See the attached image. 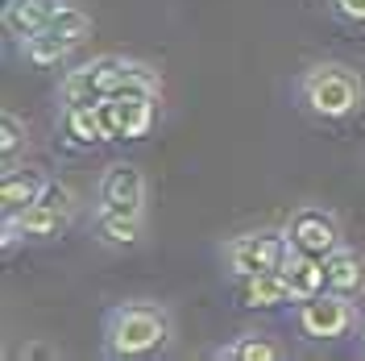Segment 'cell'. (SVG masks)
I'll return each instance as SVG.
<instances>
[{"label": "cell", "instance_id": "12", "mask_svg": "<svg viewBox=\"0 0 365 361\" xmlns=\"http://www.w3.org/2000/svg\"><path fill=\"white\" fill-rule=\"evenodd\" d=\"M46 187V175L42 171H29V166H9L4 175H0V212L4 216H17L21 208L42 195Z\"/></svg>", "mask_w": 365, "mask_h": 361}, {"label": "cell", "instance_id": "6", "mask_svg": "<svg viewBox=\"0 0 365 361\" xmlns=\"http://www.w3.org/2000/svg\"><path fill=\"white\" fill-rule=\"evenodd\" d=\"M96 116H100L104 141H137V137H145L154 129L158 91H120V96H104V100H96Z\"/></svg>", "mask_w": 365, "mask_h": 361}, {"label": "cell", "instance_id": "5", "mask_svg": "<svg viewBox=\"0 0 365 361\" xmlns=\"http://www.w3.org/2000/svg\"><path fill=\"white\" fill-rule=\"evenodd\" d=\"M357 303L349 295L319 291L307 299H295V328L303 340H341L357 328Z\"/></svg>", "mask_w": 365, "mask_h": 361}, {"label": "cell", "instance_id": "10", "mask_svg": "<svg viewBox=\"0 0 365 361\" xmlns=\"http://www.w3.org/2000/svg\"><path fill=\"white\" fill-rule=\"evenodd\" d=\"M237 303H241V307H253V312L295 303V291H291V278H287V270H266V274L237 278Z\"/></svg>", "mask_w": 365, "mask_h": 361}, {"label": "cell", "instance_id": "18", "mask_svg": "<svg viewBox=\"0 0 365 361\" xmlns=\"http://www.w3.org/2000/svg\"><path fill=\"white\" fill-rule=\"evenodd\" d=\"M25 146H29L25 121L17 113H0V162H4V171L17 166V154H21Z\"/></svg>", "mask_w": 365, "mask_h": 361}, {"label": "cell", "instance_id": "19", "mask_svg": "<svg viewBox=\"0 0 365 361\" xmlns=\"http://www.w3.org/2000/svg\"><path fill=\"white\" fill-rule=\"evenodd\" d=\"M38 203H50V208H58V212H75V191H71L67 183H58V179H46Z\"/></svg>", "mask_w": 365, "mask_h": 361}, {"label": "cell", "instance_id": "14", "mask_svg": "<svg viewBox=\"0 0 365 361\" xmlns=\"http://www.w3.org/2000/svg\"><path fill=\"white\" fill-rule=\"evenodd\" d=\"M91 225H96V237L113 249H133L141 241V216H125V212H113V208L96 203Z\"/></svg>", "mask_w": 365, "mask_h": 361}, {"label": "cell", "instance_id": "15", "mask_svg": "<svg viewBox=\"0 0 365 361\" xmlns=\"http://www.w3.org/2000/svg\"><path fill=\"white\" fill-rule=\"evenodd\" d=\"M287 278H291V291L295 299H307V295L328 291V274H324V258H312V253H291V262L282 266Z\"/></svg>", "mask_w": 365, "mask_h": 361}, {"label": "cell", "instance_id": "2", "mask_svg": "<svg viewBox=\"0 0 365 361\" xmlns=\"http://www.w3.org/2000/svg\"><path fill=\"white\" fill-rule=\"evenodd\" d=\"M175 337V316L154 299H125L104 316V353L108 357H154Z\"/></svg>", "mask_w": 365, "mask_h": 361}, {"label": "cell", "instance_id": "1", "mask_svg": "<svg viewBox=\"0 0 365 361\" xmlns=\"http://www.w3.org/2000/svg\"><path fill=\"white\" fill-rule=\"evenodd\" d=\"M295 100H299V108H303L307 116H316V121H324V125H341V121L361 113L365 79H361L357 67L336 63V59L312 63V67L295 79Z\"/></svg>", "mask_w": 365, "mask_h": 361}, {"label": "cell", "instance_id": "13", "mask_svg": "<svg viewBox=\"0 0 365 361\" xmlns=\"http://www.w3.org/2000/svg\"><path fill=\"white\" fill-rule=\"evenodd\" d=\"M17 228H21L25 241H54V237H63L67 233V220L71 212H58V208H50V203H29V208H21L17 216Z\"/></svg>", "mask_w": 365, "mask_h": 361}, {"label": "cell", "instance_id": "21", "mask_svg": "<svg viewBox=\"0 0 365 361\" xmlns=\"http://www.w3.org/2000/svg\"><path fill=\"white\" fill-rule=\"evenodd\" d=\"M361 345H365V320H361Z\"/></svg>", "mask_w": 365, "mask_h": 361}, {"label": "cell", "instance_id": "9", "mask_svg": "<svg viewBox=\"0 0 365 361\" xmlns=\"http://www.w3.org/2000/svg\"><path fill=\"white\" fill-rule=\"evenodd\" d=\"M67 0H4V34L21 46L63 13Z\"/></svg>", "mask_w": 365, "mask_h": 361}, {"label": "cell", "instance_id": "17", "mask_svg": "<svg viewBox=\"0 0 365 361\" xmlns=\"http://www.w3.org/2000/svg\"><path fill=\"white\" fill-rule=\"evenodd\" d=\"M63 133H67L75 146H96V141H104L96 104H63Z\"/></svg>", "mask_w": 365, "mask_h": 361}, {"label": "cell", "instance_id": "16", "mask_svg": "<svg viewBox=\"0 0 365 361\" xmlns=\"http://www.w3.org/2000/svg\"><path fill=\"white\" fill-rule=\"evenodd\" d=\"M212 357H220V361H278L282 349L266 332H241V337H232L228 345L212 349Z\"/></svg>", "mask_w": 365, "mask_h": 361}, {"label": "cell", "instance_id": "3", "mask_svg": "<svg viewBox=\"0 0 365 361\" xmlns=\"http://www.w3.org/2000/svg\"><path fill=\"white\" fill-rule=\"evenodd\" d=\"M88 38H91V17L79 4H63V13L46 25V29H38L34 38L21 42V59L29 67L50 71V67H58V63H67Z\"/></svg>", "mask_w": 365, "mask_h": 361}, {"label": "cell", "instance_id": "8", "mask_svg": "<svg viewBox=\"0 0 365 361\" xmlns=\"http://www.w3.org/2000/svg\"><path fill=\"white\" fill-rule=\"evenodd\" d=\"M96 203L125 216H145V175L137 162H113L96 183Z\"/></svg>", "mask_w": 365, "mask_h": 361}, {"label": "cell", "instance_id": "4", "mask_svg": "<svg viewBox=\"0 0 365 361\" xmlns=\"http://www.w3.org/2000/svg\"><path fill=\"white\" fill-rule=\"evenodd\" d=\"M291 237L287 228H257V233H241V237H228L220 258H225V270L232 278H250V274H266V270H282L291 262Z\"/></svg>", "mask_w": 365, "mask_h": 361}, {"label": "cell", "instance_id": "11", "mask_svg": "<svg viewBox=\"0 0 365 361\" xmlns=\"http://www.w3.org/2000/svg\"><path fill=\"white\" fill-rule=\"evenodd\" d=\"M324 274H328V291H336V295L357 299L365 291V262H361V253L349 245H336L324 258Z\"/></svg>", "mask_w": 365, "mask_h": 361}, {"label": "cell", "instance_id": "7", "mask_svg": "<svg viewBox=\"0 0 365 361\" xmlns=\"http://www.w3.org/2000/svg\"><path fill=\"white\" fill-rule=\"evenodd\" d=\"M287 237H291V245L299 253H312V258H328L332 249L341 245V225H336V216L328 212V208H316V203H303L291 212V220H287Z\"/></svg>", "mask_w": 365, "mask_h": 361}, {"label": "cell", "instance_id": "20", "mask_svg": "<svg viewBox=\"0 0 365 361\" xmlns=\"http://www.w3.org/2000/svg\"><path fill=\"white\" fill-rule=\"evenodd\" d=\"M332 4V13L349 25H365V0H328Z\"/></svg>", "mask_w": 365, "mask_h": 361}]
</instances>
